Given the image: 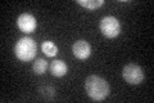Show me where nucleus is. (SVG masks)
<instances>
[{
    "label": "nucleus",
    "instance_id": "nucleus-1",
    "mask_svg": "<svg viewBox=\"0 0 154 103\" xmlns=\"http://www.w3.org/2000/svg\"><path fill=\"white\" fill-rule=\"evenodd\" d=\"M85 89L88 95L94 101H103L109 95L110 88L107 80H104L103 77L96 76V75H91L89 76L85 81Z\"/></svg>",
    "mask_w": 154,
    "mask_h": 103
},
{
    "label": "nucleus",
    "instance_id": "nucleus-2",
    "mask_svg": "<svg viewBox=\"0 0 154 103\" xmlns=\"http://www.w3.org/2000/svg\"><path fill=\"white\" fill-rule=\"evenodd\" d=\"M37 52L36 41L31 37H21L14 47V54L19 61L28 62L35 58Z\"/></svg>",
    "mask_w": 154,
    "mask_h": 103
},
{
    "label": "nucleus",
    "instance_id": "nucleus-3",
    "mask_svg": "<svg viewBox=\"0 0 154 103\" xmlns=\"http://www.w3.org/2000/svg\"><path fill=\"white\" fill-rule=\"evenodd\" d=\"M99 28L102 34L108 39H114L121 34V23L116 17L107 16L100 21Z\"/></svg>",
    "mask_w": 154,
    "mask_h": 103
},
{
    "label": "nucleus",
    "instance_id": "nucleus-4",
    "mask_svg": "<svg viewBox=\"0 0 154 103\" xmlns=\"http://www.w3.org/2000/svg\"><path fill=\"white\" fill-rule=\"evenodd\" d=\"M122 76H123V79L131 85H139V84H141L144 80L143 68L137 65H134V63H130V65H126L123 67Z\"/></svg>",
    "mask_w": 154,
    "mask_h": 103
},
{
    "label": "nucleus",
    "instance_id": "nucleus-5",
    "mask_svg": "<svg viewBox=\"0 0 154 103\" xmlns=\"http://www.w3.org/2000/svg\"><path fill=\"white\" fill-rule=\"evenodd\" d=\"M17 26H18V28L22 32L30 34V32L36 30L37 22H36V18L33 17L32 14H30V13H22L21 16L18 17V19H17Z\"/></svg>",
    "mask_w": 154,
    "mask_h": 103
},
{
    "label": "nucleus",
    "instance_id": "nucleus-6",
    "mask_svg": "<svg viewBox=\"0 0 154 103\" xmlns=\"http://www.w3.org/2000/svg\"><path fill=\"white\" fill-rule=\"evenodd\" d=\"M73 56L79 60H88L91 54V47L86 40H77L72 48Z\"/></svg>",
    "mask_w": 154,
    "mask_h": 103
},
{
    "label": "nucleus",
    "instance_id": "nucleus-7",
    "mask_svg": "<svg viewBox=\"0 0 154 103\" xmlns=\"http://www.w3.org/2000/svg\"><path fill=\"white\" fill-rule=\"evenodd\" d=\"M67 71H68V67H67V65L62 60H55L50 63V72L57 77L64 76Z\"/></svg>",
    "mask_w": 154,
    "mask_h": 103
},
{
    "label": "nucleus",
    "instance_id": "nucleus-8",
    "mask_svg": "<svg viewBox=\"0 0 154 103\" xmlns=\"http://www.w3.org/2000/svg\"><path fill=\"white\" fill-rule=\"evenodd\" d=\"M76 3L81 7L89 9V11H94V9H98L103 5L104 0H88V2H86V0H77Z\"/></svg>",
    "mask_w": 154,
    "mask_h": 103
},
{
    "label": "nucleus",
    "instance_id": "nucleus-9",
    "mask_svg": "<svg viewBox=\"0 0 154 103\" xmlns=\"http://www.w3.org/2000/svg\"><path fill=\"white\" fill-rule=\"evenodd\" d=\"M41 49L46 57H55L58 54V47L53 41H44Z\"/></svg>",
    "mask_w": 154,
    "mask_h": 103
},
{
    "label": "nucleus",
    "instance_id": "nucleus-10",
    "mask_svg": "<svg viewBox=\"0 0 154 103\" xmlns=\"http://www.w3.org/2000/svg\"><path fill=\"white\" fill-rule=\"evenodd\" d=\"M46 68H48V62L45 60H42V58H38L33 63V71H35L36 75H42L46 71Z\"/></svg>",
    "mask_w": 154,
    "mask_h": 103
}]
</instances>
